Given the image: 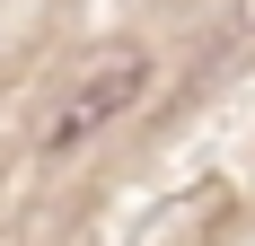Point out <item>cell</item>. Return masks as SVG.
I'll return each mask as SVG.
<instances>
[{
  "label": "cell",
  "mask_w": 255,
  "mask_h": 246,
  "mask_svg": "<svg viewBox=\"0 0 255 246\" xmlns=\"http://www.w3.org/2000/svg\"><path fill=\"white\" fill-rule=\"evenodd\" d=\"M150 88V62L141 53H106L97 71H79V88L62 97V115L44 123V149H79V141H97L115 115H132V97Z\"/></svg>",
  "instance_id": "1"
}]
</instances>
